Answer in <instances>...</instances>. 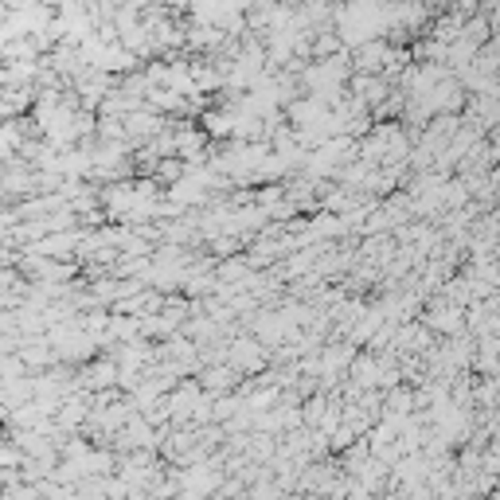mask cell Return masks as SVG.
I'll return each instance as SVG.
<instances>
[{"mask_svg":"<svg viewBox=\"0 0 500 500\" xmlns=\"http://www.w3.org/2000/svg\"><path fill=\"white\" fill-rule=\"evenodd\" d=\"M86 375V387H94V391H102V387H110V383H114L118 380V375H121V368H114V364H110V360H98V364H91V368H86L82 371Z\"/></svg>","mask_w":500,"mask_h":500,"instance_id":"cell-1","label":"cell"},{"mask_svg":"<svg viewBox=\"0 0 500 500\" xmlns=\"http://www.w3.org/2000/svg\"><path fill=\"white\" fill-rule=\"evenodd\" d=\"M231 364L243 368V371H246V368H258V364H262V348H258L255 341H239V344L231 348Z\"/></svg>","mask_w":500,"mask_h":500,"instance_id":"cell-2","label":"cell"},{"mask_svg":"<svg viewBox=\"0 0 500 500\" xmlns=\"http://www.w3.org/2000/svg\"><path fill=\"white\" fill-rule=\"evenodd\" d=\"M8 442V438H5V418H0V446H5Z\"/></svg>","mask_w":500,"mask_h":500,"instance_id":"cell-3","label":"cell"}]
</instances>
